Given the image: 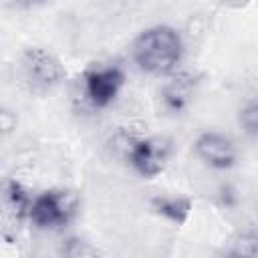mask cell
Masks as SVG:
<instances>
[{
  "label": "cell",
  "instance_id": "3957f363",
  "mask_svg": "<svg viewBox=\"0 0 258 258\" xmlns=\"http://www.w3.org/2000/svg\"><path fill=\"white\" fill-rule=\"evenodd\" d=\"M77 212V198L69 191H44L30 204L28 218L36 228H58Z\"/></svg>",
  "mask_w": 258,
  "mask_h": 258
},
{
  "label": "cell",
  "instance_id": "7a4b0ae2",
  "mask_svg": "<svg viewBox=\"0 0 258 258\" xmlns=\"http://www.w3.org/2000/svg\"><path fill=\"white\" fill-rule=\"evenodd\" d=\"M20 73L26 87L36 95H46L64 79V69L58 58L44 48H28L20 60Z\"/></svg>",
  "mask_w": 258,
  "mask_h": 258
},
{
  "label": "cell",
  "instance_id": "52a82bcc",
  "mask_svg": "<svg viewBox=\"0 0 258 258\" xmlns=\"http://www.w3.org/2000/svg\"><path fill=\"white\" fill-rule=\"evenodd\" d=\"M194 91H196V79L191 75H177L169 85H165L161 93L165 109L171 113H179L194 97Z\"/></svg>",
  "mask_w": 258,
  "mask_h": 258
},
{
  "label": "cell",
  "instance_id": "6da1fadb",
  "mask_svg": "<svg viewBox=\"0 0 258 258\" xmlns=\"http://www.w3.org/2000/svg\"><path fill=\"white\" fill-rule=\"evenodd\" d=\"M181 52L183 42L179 34L169 26H153L145 30L133 44L135 62L151 75L171 73L181 60Z\"/></svg>",
  "mask_w": 258,
  "mask_h": 258
},
{
  "label": "cell",
  "instance_id": "9c48e42d",
  "mask_svg": "<svg viewBox=\"0 0 258 258\" xmlns=\"http://www.w3.org/2000/svg\"><path fill=\"white\" fill-rule=\"evenodd\" d=\"M155 208L165 218L173 222H183L189 212V202L181 198H161V200H155Z\"/></svg>",
  "mask_w": 258,
  "mask_h": 258
},
{
  "label": "cell",
  "instance_id": "277c9868",
  "mask_svg": "<svg viewBox=\"0 0 258 258\" xmlns=\"http://www.w3.org/2000/svg\"><path fill=\"white\" fill-rule=\"evenodd\" d=\"M169 157V145L163 139H127V161L143 177L157 175Z\"/></svg>",
  "mask_w": 258,
  "mask_h": 258
},
{
  "label": "cell",
  "instance_id": "8992f818",
  "mask_svg": "<svg viewBox=\"0 0 258 258\" xmlns=\"http://www.w3.org/2000/svg\"><path fill=\"white\" fill-rule=\"evenodd\" d=\"M198 157L216 169H228L236 161V149L232 141L220 133H204L196 141Z\"/></svg>",
  "mask_w": 258,
  "mask_h": 258
},
{
  "label": "cell",
  "instance_id": "7c38bea8",
  "mask_svg": "<svg viewBox=\"0 0 258 258\" xmlns=\"http://www.w3.org/2000/svg\"><path fill=\"white\" fill-rule=\"evenodd\" d=\"M22 4H26V6H32V4H40V2H44V0H20Z\"/></svg>",
  "mask_w": 258,
  "mask_h": 258
},
{
  "label": "cell",
  "instance_id": "30bf717a",
  "mask_svg": "<svg viewBox=\"0 0 258 258\" xmlns=\"http://www.w3.org/2000/svg\"><path fill=\"white\" fill-rule=\"evenodd\" d=\"M230 254H244V256H258V234H244L236 242Z\"/></svg>",
  "mask_w": 258,
  "mask_h": 258
},
{
  "label": "cell",
  "instance_id": "8fae6325",
  "mask_svg": "<svg viewBox=\"0 0 258 258\" xmlns=\"http://www.w3.org/2000/svg\"><path fill=\"white\" fill-rule=\"evenodd\" d=\"M240 121H242V125H244V129H246L248 133L258 135V99L252 101V103H248V105L242 109Z\"/></svg>",
  "mask_w": 258,
  "mask_h": 258
},
{
  "label": "cell",
  "instance_id": "ba28073f",
  "mask_svg": "<svg viewBox=\"0 0 258 258\" xmlns=\"http://www.w3.org/2000/svg\"><path fill=\"white\" fill-rule=\"evenodd\" d=\"M30 196L28 191L18 183V181H8L6 187H4V206H6V212L14 218V220H20L24 216H28L30 212Z\"/></svg>",
  "mask_w": 258,
  "mask_h": 258
},
{
  "label": "cell",
  "instance_id": "5b68a950",
  "mask_svg": "<svg viewBox=\"0 0 258 258\" xmlns=\"http://www.w3.org/2000/svg\"><path fill=\"white\" fill-rule=\"evenodd\" d=\"M123 71L117 67H103L85 75V95L93 107H107L123 87Z\"/></svg>",
  "mask_w": 258,
  "mask_h": 258
}]
</instances>
